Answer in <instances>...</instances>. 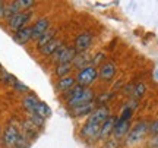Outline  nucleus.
Listing matches in <instances>:
<instances>
[{
  "label": "nucleus",
  "instance_id": "obj_1",
  "mask_svg": "<svg viewBox=\"0 0 158 148\" xmlns=\"http://www.w3.org/2000/svg\"><path fill=\"white\" fill-rule=\"evenodd\" d=\"M95 100V94L91 88H84L81 85H73L66 92V104L69 108L78 107L86 103H92Z\"/></svg>",
  "mask_w": 158,
  "mask_h": 148
},
{
  "label": "nucleus",
  "instance_id": "obj_2",
  "mask_svg": "<svg viewBox=\"0 0 158 148\" xmlns=\"http://www.w3.org/2000/svg\"><path fill=\"white\" fill-rule=\"evenodd\" d=\"M76 79V84L84 88H89L97 79H98V70L94 65H89L86 68L81 69L78 72V76L75 78Z\"/></svg>",
  "mask_w": 158,
  "mask_h": 148
},
{
  "label": "nucleus",
  "instance_id": "obj_3",
  "mask_svg": "<svg viewBox=\"0 0 158 148\" xmlns=\"http://www.w3.org/2000/svg\"><path fill=\"white\" fill-rule=\"evenodd\" d=\"M148 129H149V126H148V123H145V122H139V123H136L133 128H130L129 133H127V145H135L136 142H139L142 138L147 135Z\"/></svg>",
  "mask_w": 158,
  "mask_h": 148
},
{
  "label": "nucleus",
  "instance_id": "obj_4",
  "mask_svg": "<svg viewBox=\"0 0 158 148\" xmlns=\"http://www.w3.org/2000/svg\"><path fill=\"white\" fill-rule=\"evenodd\" d=\"M76 54H78V51L75 50L73 47L62 46L51 56V59H53V62H56L57 65H59V63H72L73 59L76 57Z\"/></svg>",
  "mask_w": 158,
  "mask_h": 148
},
{
  "label": "nucleus",
  "instance_id": "obj_5",
  "mask_svg": "<svg viewBox=\"0 0 158 148\" xmlns=\"http://www.w3.org/2000/svg\"><path fill=\"white\" fill-rule=\"evenodd\" d=\"M31 16H32V12L31 11L19 12V13H16L15 16H12L7 19V25H9V28L13 29V31L16 32L18 29L27 27V23H28V21L31 19Z\"/></svg>",
  "mask_w": 158,
  "mask_h": 148
},
{
  "label": "nucleus",
  "instance_id": "obj_6",
  "mask_svg": "<svg viewBox=\"0 0 158 148\" xmlns=\"http://www.w3.org/2000/svg\"><path fill=\"white\" fill-rule=\"evenodd\" d=\"M19 133H21V132L18 131V128L13 125V123L6 126L5 131H3V137H2L5 145H7V147H15L18 138H19Z\"/></svg>",
  "mask_w": 158,
  "mask_h": 148
},
{
  "label": "nucleus",
  "instance_id": "obj_7",
  "mask_svg": "<svg viewBox=\"0 0 158 148\" xmlns=\"http://www.w3.org/2000/svg\"><path fill=\"white\" fill-rule=\"evenodd\" d=\"M110 117V108L107 106H97L94 108V112L88 116V120L89 122H94V123H100L101 125L106 119Z\"/></svg>",
  "mask_w": 158,
  "mask_h": 148
},
{
  "label": "nucleus",
  "instance_id": "obj_8",
  "mask_svg": "<svg viewBox=\"0 0 158 148\" xmlns=\"http://www.w3.org/2000/svg\"><path fill=\"white\" fill-rule=\"evenodd\" d=\"M48 28H50V19L48 18H40V19H37L34 22V25L31 27V29H32V40L37 41Z\"/></svg>",
  "mask_w": 158,
  "mask_h": 148
},
{
  "label": "nucleus",
  "instance_id": "obj_9",
  "mask_svg": "<svg viewBox=\"0 0 158 148\" xmlns=\"http://www.w3.org/2000/svg\"><path fill=\"white\" fill-rule=\"evenodd\" d=\"M100 128H101L100 123H94V122L86 120V123L81 128V137L86 138V139H95V138H98Z\"/></svg>",
  "mask_w": 158,
  "mask_h": 148
},
{
  "label": "nucleus",
  "instance_id": "obj_10",
  "mask_svg": "<svg viewBox=\"0 0 158 148\" xmlns=\"http://www.w3.org/2000/svg\"><path fill=\"white\" fill-rule=\"evenodd\" d=\"M91 43H92V37L91 34L88 32H82L79 34L76 38H75V43H73V49L78 53H85L91 47Z\"/></svg>",
  "mask_w": 158,
  "mask_h": 148
},
{
  "label": "nucleus",
  "instance_id": "obj_11",
  "mask_svg": "<svg viewBox=\"0 0 158 148\" xmlns=\"http://www.w3.org/2000/svg\"><path fill=\"white\" fill-rule=\"evenodd\" d=\"M114 75H116V63L114 62H104L98 70V78L106 82L113 79Z\"/></svg>",
  "mask_w": 158,
  "mask_h": 148
},
{
  "label": "nucleus",
  "instance_id": "obj_12",
  "mask_svg": "<svg viewBox=\"0 0 158 148\" xmlns=\"http://www.w3.org/2000/svg\"><path fill=\"white\" fill-rule=\"evenodd\" d=\"M116 122H117V117H113V116H110L108 119L104 120L101 123L100 132H98V139H106L110 135H113V129H114Z\"/></svg>",
  "mask_w": 158,
  "mask_h": 148
},
{
  "label": "nucleus",
  "instance_id": "obj_13",
  "mask_svg": "<svg viewBox=\"0 0 158 148\" xmlns=\"http://www.w3.org/2000/svg\"><path fill=\"white\" fill-rule=\"evenodd\" d=\"M29 40H32V29H31V27H23V28L18 29L16 32L13 34V41L21 44V46L27 44Z\"/></svg>",
  "mask_w": 158,
  "mask_h": 148
},
{
  "label": "nucleus",
  "instance_id": "obj_14",
  "mask_svg": "<svg viewBox=\"0 0 158 148\" xmlns=\"http://www.w3.org/2000/svg\"><path fill=\"white\" fill-rule=\"evenodd\" d=\"M130 131V122L129 120H120L117 119L116 125H114L113 129V135L116 139H120V138L127 137V133Z\"/></svg>",
  "mask_w": 158,
  "mask_h": 148
},
{
  "label": "nucleus",
  "instance_id": "obj_15",
  "mask_svg": "<svg viewBox=\"0 0 158 148\" xmlns=\"http://www.w3.org/2000/svg\"><path fill=\"white\" fill-rule=\"evenodd\" d=\"M95 107H97V103L92 101V103L82 104V106H78V107L69 108V110H70V114H72L73 117H81V116H85V114H88V116H89V114L94 112V108Z\"/></svg>",
  "mask_w": 158,
  "mask_h": 148
},
{
  "label": "nucleus",
  "instance_id": "obj_16",
  "mask_svg": "<svg viewBox=\"0 0 158 148\" xmlns=\"http://www.w3.org/2000/svg\"><path fill=\"white\" fill-rule=\"evenodd\" d=\"M62 46H63V41L59 40V38H54V40H51L48 44H45L43 49H40V53H41L43 56H53Z\"/></svg>",
  "mask_w": 158,
  "mask_h": 148
},
{
  "label": "nucleus",
  "instance_id": "obj_17",
  "mask_svg": "<svg viewBox=\"0 0 158 148\" xmlns=\"http://www.w3.org/2000/svg\"><path fill=\"white\" fill-rule=\"evenodd\" d=\"M73 85H76V79H75L72 75H69V76H64V78H59V81H57V84H56V88L62 92H68Z\"/></svg>",
  "mask_w": 158,
  "mask_h": 148
},
{
  "label": "nucleus",
  "instance_id": "obj_18",
  "mask_svg": "<svg viewBox=\"0 0 158 148\" xmlns=\"http://www.w3.org/2000/svg\"><path fill=\"white\" fill-rule=\"evenodd\" d=\"M38 103H40V100L35 94H27V95L22 98V106L29 114L35 112V107H37Z\"/></svg>",
  "mask_w": 158,
  "mask_h": 148
},
{
  "label": "nucleus",
  "instance_id": "obj_19",
  "mask_svg": "<svg viewBox=\"0 0 158 148\" xmlns=\"http://www.w3.org/2000/svg\"><path fill=\"white\" fill-rule=\"evenodd\" d=\"M89 62H91V57L88 56L86 53H78L76 57L73 59V62H72V66L81 70V69H84V68H86V66L92 65V63H89Z\"/></svg>",
  "mask_w": 158,
  "mask_h": 148
},
{
  "label": "nucleus",
  "instance_id": "obj_20",
  "mask_svg": "<svg viewBox=\"0 0 158 148\" xmlns=\"http://www.w3.org/2000/svg\"><path fill=\"white\" fill-rule=\"evenodd\" d=\"M56 34H57V29H53V28L47 29L44 34L41 35L38 40H37V47H38V50H40V49H43L45 44H48L51 40H54V38H56Z\"/></svg>",
  "mask_w": 158,
  "mask_h": 148
},
{
  "label": "nucleus",
  "instance_id": "obj_21",
  "mask_svg": "<svg viewBox=\"0 0 158 148\" xmlns=\"http://www.w3.org/2000/svg\"><path fill=\"white\" fill-rule=\"evenodd\" d=\"M72 63H59L56 65V69H54V74H56L57 78H64V76H69L70 72H72Z\"/></svg>",
  "mask_w": 158,
  "mask_h": 148
},
{
  "label": "nucleus",
  "instance_id": "obj_22",
  "mask_svg": "<svg viewBox=\"0 0 158 148\" xmlns=\"http://www.w3.org/2000/svg\"><path fill=\"white\" fill-rule=\"evenodd\" d=\"M32 114V113H31ZM34 114H38L40 117H43V119H47V117H50L51 116V108L45 104L44 101H40L38 104H37V107H35V112Z\"/></svg>",
  "mask_w": 158,
  "mask_h": 148
},
{
  "label": "nucleus",
  "instance_id": "obj_23",
  "mask_svg": "<svg viewBox=\"0 0 158 148\" xmlns=\"http://www.w3.org/2000/svg\"><path fill=\"white\" fill-rule=\"evenodd\" d=\"M0 81H2L3 84H7V85H13V84L18 81V78L15 76V75L9 74V72L3 68L2 70H0Z\"/></svg>",
  "mask_w": 158,
  "mask_h": 148
},
{
  "label": "nucleus",
  "instance_id": "obj_24",
  "mask_svg": "<svg viewBox=\"0 0 158 148\" xmlns=\"http://www.w3.org/2000/svg\"><path fill=\"white\" fill-rule=\"evenodd\" d=\"M19 7H18L16 2H10V3H7V5H5V16L6 19H9V18L15 16L16 13H19Z\"/></svg>",
  "mask_w": 158,
  "mask_h": 148
},
{
  "label": "nucleus",
  "instance_id": "obj_25",
  "mask_svg": "<svg viewBox=\"0 0 158 148\" xmlns=\"http://www.w3.org/2000/svg\"><path fill=\"white\" fill-rule=\"evenodd\" d=\"M16 5L21 12H27L29 11V7H32L35 5V2H32V0H16Z\"/></svg>",
  "mask_w": 158,
  "mask_h": 148
},
{
  "label": "nucleus",
  "instance_id": "obj_26",
  "mask_svg": "<svg viewBox=\"0 0 158 148\" xmlns=\"http://www.w3.org/2000/svg\"><path fill=\"white\" fill-rule=\"evenodd\" d=\"M130 94H132V97L136 98V100H138V98H141L142 95L145 94V85H143V84H138V85H135Z\"/></svg>",
  "mask_w": 158,
  "mask_h": 148
},
{
  "label": "nucleus",
  "instance_id": "obj_27",
  "mask_svg": "<svg viewBox=\"0 0 158 148\" xmlns=\"http://www.w3.org/2000/svg\"><path fill=\"white\" fill-rule=\"evenodd\" d=\"M29 120H31L37 128H41V126L44 125V119H43V117H40L38 114H34V113L29 114Z\"/></svg>",
  "mask_w": 158,
  "mask_h": 148
},
{
  "label": "nucleus",
  "instance_id": "obj_28",
  "mask_svg": "<svg viewBox=\"0 0 158 148\" xmlns=\"http://www.w3.org/2000/svg\"><path fill=\"white\" fill-rule=\"evenodd\" d=\"M15 147H16V148H27V147H28V138L23 137L22 133H19V138H18Z\"/></svg>",
  "mask_w": 158,
  "mask_h": 148
},
{
  "label": "nucleus",
  "instance_id": "obj_29",
  "mask_svg": "<svg viewBox=\"0 0 158 148\" xmlns=\"http://www.w3.org/2000/svg\"><path fill=\"white\" fill-rule=\"evenodd\" d=\"M12 87H13V90H16L18 92H28L29 91L28 87L25 85V84H22L21 81H16V82H15Z\"/></svg>",
  "mask_w": 158,
  "mask_h": 148
},
{
  "label": "nucleus",
  "instance_id": "obj_30",
  "mask_svg": "<svg viewBox=\"0 0 158 148\" xmlns=\"http://www.w3.org/2000/svg\"><path fill=\"white\" fill-rule=\"evenodd\" d=\"M149 132L152 133L154 137H158V120H155L154 123L149 125Z\"/></svg>",
  "mask_w": 158,
  "mask_h": 148
},
{
  "label": "nucleus",
  "instance_id": "obj_31",
  "mask_svg": "<svg viewBox=\"0 0 158 148\" xmlns=\"http://www.w3.org/2000/svg\"><path fill=\"white\" fill-rule=\"evenodd\" d=\"M101 60H104V54H102V53H97V54H95V59H94V63H92V65L95 66V63L97 62H101Z\"/></svg>",
  "mask_w": 158,
  "mask_h": 148
},
{
  "label": "nucleus",
  "instance_id": "obj_32",
  "mask_svg": "<svg viewBox=\"0 0 158 148\" xmlns=\"http://www.w3.org/2000/svg\"><path fill=\"white\" fill-rule=\"evenodd\" d=\"M106 147H107V148H116V147H117V139H116V138H114V141H113V139H110Z\"/></svg>",
  "mask_w": 158,
  "mask_h": 148
},
{
  "label": "nucleus",
  "instance_id": "obj_33",
  "mask_svg": "<svg viewBox=\"0 0 158 148\" xmlns=\"http://www.w3.org/2000/svg\"><path fill=\"white\" fill-rule=\"evenodd\" d=\"M5 16V3L3 2H0V19Z\"/></svg>",
  "mask_w": 158,
  "mask_h": 148
}]
</instances>
